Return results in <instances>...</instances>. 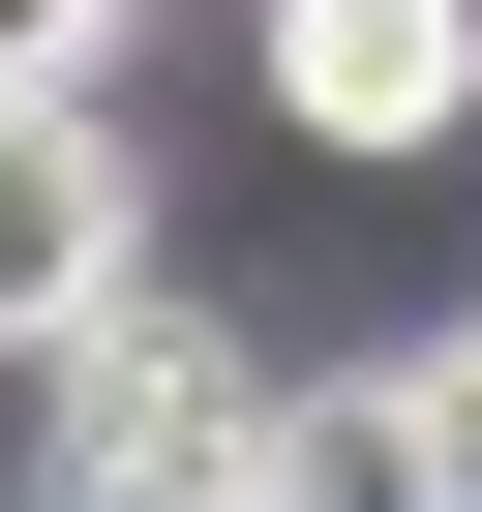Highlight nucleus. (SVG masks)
<instances>
[{"instance_id": "423d86ee", "label": "nucleus", "mask_w": 482, "mask_h": 512, "mask_svg": "<svg viewBox=\"0 0 482 512\" xmlns=\"http://www.w3.org/2000/svg\"><path fill=\"white\" fill-rule=\"evenodd\" d=\"M272 512H302V482H272Z\"/></svg>"}, {"instance_id": "20e7f679", "label": "nucleus", "mask_w": 482, "mask_h": 512, "mask_svg": "<svg viewBox=\"0 0 482 512\" xmlns=\"http://www.w3.org/2000/svg\"><path fill=\"white\" fill-rule=\"evenodd\" d=\"M121 61V0H0V91H91Z\"/></svg>"}, {"instance_id": "7ed1b4c3", "label": "nucleus", "mask_w": 482, "mask_h": 512, "mask_svg": "<svg viewBox=\"0 0 482 512\" xmlns=\"http://www.w3.org/2000/svg\"><path fill=\"white\" fill-rule=\"evenodd\" d=\"M272 121L302 151H452L482 121V0H272Z\"/></svg>"}, {"instance_id": "f257e3e1", "label": "nucleus", "mask_w": 482, "mask_h": 512, "mask_svg": "<svg viewBox=\"0 0 482 512\" xmlns=\"http://www.w3.org/2000/svg\"><path fill=\"white\" fill-rule=\"evenodd\" d=\"M302 482V422L241 392L181 302H121V332H61V512H272Z\"/></svg>"}, {"instance_id": "f03ea898", "label": "nucleus", "mask_w": 482, "mask_h": 512, "mask_svg": "<svg viewBox=\"0 0 482 512\" xmlns=\"http://www.w3.org/2000/svg\"><path fill=\"white\" fill-rule=\"evenodd\" d=\"M121 302H151L121 121H91V91H0V362H61V332H121Z\"/></svg>"}, {"instance_id": "39448f33", "label": "nucleus", "mask_w": 482, "mask_h": 512, "mask_svg": "<svg viewBox=\"0 0 482 512\" xmlns=\"http://www.w3.org/2000/svg\"><path fill=\"white\" fill-rule=\"evenodd\" d=\"M422 482H452V512H482V332H452V362H422Z\"/></svg>"}]
</instances>
